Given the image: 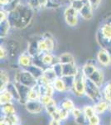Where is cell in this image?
I'll return each mask as SVG.
<instances>
[{
  "label": "cell",
  "mask_w": 111,
  "mask_h": 125,
  "mask_svg": "<svg viewBox=\"0 0 111 125\" xmlns=\"http://www.w3.org/2000/svg\"><path fill=\"white\" fill-rule=\"evenodd\" d=\"M34 11L27 3H21L13 11L9 13V21L12 28L23 29L28 27L33 18Z\"/></svg>",
  "instance_id": "obj_1"
},
{
  "label": "cell",
  "mask_w": 111,
  "mask_h": 125,
  "mask_svg": "<svg viewBox=\"0 0 111 125\" xmlns=\"http://www.w3.org/2000/svg\"><path fill=\"white\" fill-rule=\"evenodd\" d=\"M96 39L100 48L111 52V17L104 20L100 26L96 34Z\"/></svg>",
  "instance_id": "obj_2"
},
{
  "label": "cell",
  "mask_w": 111,
  "mask_h": 125,
  "mask_svg": "<svg viewBox=\"0 0 111 125\" xmlns=\"http://www.w3.org/2000/svg\"><path fill=\"white\" fill-rule=\"evenodd\" d=\"M85 96L90 101L95 104L103 99L101 88L96 85L90 78H85Z\"/></svg>",
  "instance_id": "obj_3"
},
{
  "label": "cell",
  "mask_w": 111,
  "mask_h": 125,
  "mask_svg": "<svg viewBox=\"0 0 111 125\" xmlns=\"http://www.w3.org/2000/svg\"><path fill=\"white\" fill-rule=\"evenodd\" d=\"M85 75L81 71V68L79 69L78 73L75 76V81L72 86L71 91L76 97H83L85 95Z\"/></svg>",
  "instance_id": "obj_4"
},
{
  "label": "cell",
  "mask_w": 111,
  "mask_h": 125,
  "mask_svg": "<svg viewBox=\"0 0 111 125\" xmlns=\"http://www.w3.org/2000/svg\"><path fill=\"white\" fill-rule=\"evenodd\" d=\"M64 20L69 27H76L79 23V12L71 6L66 7L63 13Z\"/></svg>",
  "instance_id": "obj_5"
},
{
  "label": "cell",
  "mask_w": 111,
  "mask_h": 125,
  "mask_svg": "<svg viewBox=\"0 0 111 125\" xmlns=\"http://www.w3.org/2000/svg\"><path fill=\"white\" fill-rule=\"evenodd\" d=\"M18 83L28 88H34L37 84V79L30 72L26 69L19 70V81Z\"/></svg>",
  "instance_id": "obj_6"
},
{
  "label": "cell",
  "mask_w": 111,
  "mask_h": 125,
  "mask_svg": "<svg viewBox=\"0 0 111 125\" xmlns=\"http://www.w3.org/2000/svg\"><path fill=\"white\" fill-rule=\"evenodd\" d=\"M96 61L100 66L108 68L111 66V52L105 48H100L96 54Z\"/></svg>",
  "instance_id": "obj_7"
},
{
  "label": "cell",
  "mask_w": 111,
  "mask_h": 125,
  "mask_svg": "<svg viewBox=\"0 0 111 125\" xmlns=\"http://www.w3.org/2000/svg\"><path fill=\"white\" fill-rule=\"evenodd\" d=\"M24 107L31 114H39L45 110V107L40 100H28Z\"/></svg>",
  "instance_id": "obj_8"
},
{
  "label": "cell",
  "mask_w": 111,
  "mask_h": 125,
  "mask_svg": "<svg viewBox=\"0 0 111 125\" xmlns=\"http://www.w3.org/2000/svg\"><path fill=\"white\" fill-rule=\"evenodd\" d=\"M17 64L22 69H25L33 64V57L30 55L27 51L23 52L17 58Z\"/></svg>",
  "instance_id": "obj_9"
},
{
  "label": "cell",
  "mask_w": 111,
  "mask_h": 125,
  "mask_svg": "<svg viewBox=\"0 0 111 125\" xmlns=\"http://www.w3.org/2000/svg\"><path fill=\"white\" fill-rule=\"evenodd\" d=\"M40 59L44 65V67H51L55 62H58V58H56L52 52H46V53H42L39 54Z\"/></svg>",
  "instance_id": "obj_10"
},
{
  "label": "cell",
  "mask_w": 111,
  "mask_h": 125,
  "mask_svg": "<svg viewBox=\"0 0 111 125\" xmlns=\"http://www.w3.org/2000/svg\"><path fill=\"white\" fill-rule=\"evenodd\" d=\"M88 78H90L92 82H94V83L97 86H99L100 88H102L104 86V71L101 68H98L90 77H88Z\"/></svg>",
  "instance_id": "obj_11"
},
{
  "label": "cell",
  "mask_w": 111,
  "mask_h": 125,
  "mask_svg": "<svg viewBox=\"0 0 111 125\" xmlns=\"http://www.w3.org/2000/svg\"><path fill=\"white\" fill-rule=\"evenodd\" d=\"M14 83V82H13ZM16 86L17 88L19 93V96H20V100L19 103L23 105H25V104L28 101V93H29L30 88L28 87L23 85L20 83H15Z\"/></svg>",
  "instance_id": "obj_12"
},
{
  "label": "cell",
  "mask_w": 111,
  "mask_h": 125,
  "mask_svg": "<svg viewBox=\"0 0 111 125\" xmlns=\"http://www.w3.org/2000/svg\"><path fill=\"white\" fill-rule=\"evenodd\" d=\"M94 9L91 7V5L90 3H87L85 4V6L82 8V9L79 12V14H80V17L81 19H83L84 20H86V21H90L93 19L94 17Z\"/></svg>",
  "instance_id": "obj_13"
},
{
  "label": "cell",
  "mask_w": 111,
  "mask_h": 125,
  "mask_svg": "<svg viewBox=\"0 0 111 125\" xmlns=\"http://www.w3.org/2000/svg\"><path fill=\"white\" fill-rule=\"evenodd\" d=\"M94 108L95 110L96 114L98 115H101V114H104V113H106L107 111L109 110V108H110V103L107 102L106 100H104L103 98L102 100L99 101L98 103H95L94 104Z\"/></svg>",
  "instance_id": "obj_14"
},
{
  "label": "cell",
  "mask_w": 111,
  "mask_h": 125,
  "mask_svg": "<svg viewBox=\"0 0 111 125\" xmlns=\"http://www.w3.org/2000/svg\"><path fill=\"white\" fill-rule=\"evenodd\" d=\"M97 68L98 67H97V65H96L95 62H93L90 61H87L81 67V71L85 75V77L88 78V77H90Z\"/></svg>",
  "instance_id": "obj_15"
},
{
  "label": "cell",
  "mask_w": 111,
  "mask_h": 125,
  "mask_svg": "<svg viewBox=\"0 0 111 125\" xmlns=\"http://www.w3.org/2000/svg\"><path fill=\"white\" fill-rule=\"evenodd\" d=\"M80 68H78L75 63L63 64V76H76Z\"/></svg>",
  "instance_id": "obj_16"
},
{
  "label": "cell",
  "mask_w": 111,
  "mask_h": 125,
  "mask_svg": "<svg viewBox=\"0 0 111 125\" xmlns=\"http://www.w3.org/2000/svg\"><path fill=\"white\" fill-rule=\"evenodd\" d=\"M11 29L12 26L9 19L4 20V21H0V36H1V39L7 38Z\"/></svg>",
  "instance_id": "obj_17"
},
{
  "label": "cell",
  "mask_w": 111,
  "mask_h": 125,
  "mask_svg": "<svg viewBox=\"0 0 111 125\" xmlns=\"http://www.w3.org/2000/svg\"><path fill=\"white\" fill-rule=\"evenodd\" d=\"M52 85L54 87V89L57 93H66L67 89H66V84L64 83L62 78H56L53 82H52Z\"/></svg>",
  "instance_id": "obj_18"
},
{
  "label": "cell",
  "mask_w": 111,
  "mask_h": 125,
  "mask_svg": "<svg viewBox=\"0 0 111 125\" xmlns=\"http://www.w3.org/2000/svg\"><path fill=\"white\" fill-rule=\"evenodd\" d=\"M25 69L31 73L34 77L37 79L38 78H40L41 76L43 75V72H44V69H45V68L39 67V66H37L33 63V64H32L31 66H29V67H27V68H25Z\"/></svg>",
  "instance_id": "obj_19"
},
{
  "label": "cell",
  "mask_w": 111,
  "mask_h": 125,
  "mask_svg": "<svg viewBox=\"0 0 111 125\" xmlns=\"http://www.w3.org/2000/svg\"><path fill=\"white\" fill-rule=\"evenodd\" d=\"M0 80H1V88H0V91H3L6 89L7 85L11 83V79H10V76L6 70L2 69L1 73H0Z\"/></svg>",
  "instance_id": "obj_20"
},
{
  "label": "cell",
  "mask_w": 111,
  "mask_h": 125,
  "mask_svg": "<svg viewBox=\"0 0 111 125\" xmlns=\"http://www.w3.org/2000/svg\"><path fill=\"white\" fill-rule=\"evenodd\" d=\"M58 62H60L62 64L66 63H75L76 60L75 57L70 53H63L58 57Z\"/></svg>",
  "instance_id": "obj_21"
},
{
  "label": "cell",
  "mask_w": 111,
  "mask_h": 125,
  "mask_svg": "<svg viewBox=\"0 0 111 125\" xmlns=\"http://www.w3.org/2000/svg\"><path fill=\"white\" fill-rule=\"evenodd\" d=\"M1 107H2V113L3 114V116H10L16 114V108L13 103L3 104V105H1Z\"/></svg>",
  "instance_id": "obj_22"
},
{
  "label": "cell",
  "mask_w": 111,
  "mask_h": 125,
  "mask_svg": "<svg viewBox=\"0 0 111 125\" xmlns=\"http://www.w3.org/2000/svg\"><path fill=\"white\" fill-rule=\"evenodd\" d=\"M6 89H7L9 92H10V94L13 95L14 100L19 102V100H20L19 93H18V90H17V86H16L15 83H13V82L9 83L7 85Z\"/></svg>",
  "instance_id": "obj_23"
},
{
  "label": "cell",
  "mask_w": 111,
  "mask_h": 125,
  "mask_svg": "<svg viewBox=\"0 0 111 125\" xmlns=\"http://www.w3.org/2000/svg\"><path fill=\"white\" fill-rule=\"evenodd\" d=\"M103 98L107 102L111 103V81L107 82L102 88Z\"/></svg>",
  "instance_id": "obj_24"
},
{
  "label": "cell",
  "mask_w": 111,
  "mask_h": 125,
  "mask_svg": "<svg viewBox=\"0 0 111 125\" xmlns=\"http://www.w3.org/2000/svg\"><path fill=\"white\" fill-rule=\"evenodd\" d=\"M13 100H14L13 95L10 94V92L8 91L7 89L1 91V95H0V104L3 105L9 103H13Z\"/></svg>",
  "instance_id": "obj_25"
},
{
  "label": "cell",
  "mask_w": 111,
  "mask_h": 125,
  "mask_svg": "<svg viewBox=\"0 0 111 125\" xmlns=\"http://www.w3.org/2000/svg\"><path fill=\"white\" fill-rule=\"evenodd\" d=\"M41 97V93L37 84L34 88H30L28 93V100H40Z\"/></svg>",
  "instance_id": "obj_26"
},
{
  "label": "cell",
  "mask_w": 111,
  "mask_h": 125,
  "mask_svg": "<svg viewBox=\"0 0 111 125\" xmlns=\"http://www.w3.org/2000/svg\"><path fill=\"white\" fill-rule=\"evenodd\" d=\"M60 108H64V109L69 111L70 113H71V111L74 109V108L76 106H75V104L74 102L72 101L70 98H65V99H63L61 102H60Z\"/></svg>",
  "instance_id": "obj_27"
},
{
  "label": "cell",
  "mask_w": 111,
  "mask_h": 125,
  "mask_svg": "<svg viewBox=\"0 0 111 125\" xmlns=\"http://www.w3.org/2000/svg\"><path fill=\"white\" fill-rule=\"evenodd\" d=\"M43 75L45 76V77L47 78V79L49 80L51 83H52L56 78H57V76H56V73H55V71H54L53 68H52V67L46 68L45 69H44Z\"/></svg>",
  "instance_id": "obj_28"
},
{
  "label": "cell",
  "mask_w": 111,
  "mask_h": 125,
  "mask_svg": "<svg viewBox=\"0 0 111 125\" xmlns=\"http://www.w3.org/2000/svg\"><path fill=\"white\" fill-rule=\"evenodd\" d=\"M86 3H87V0H71L70 1L69 5L77 10L78 12H80Z\"/></svg>",
  "instance_id": "obj_29"
},
{
  "label": "cell",
  "mask_w": 111,
  "mask_h": 125,
  "mask_svg": "<svg viewBox=\"0 0 111 125\" xmlns=\"http://www.w3.org/2000/svg\"><path fill=\"white\" fill-rule=\"evenodd\" d=\"M6 47L8 48V51H9V56H15L16 53H17V48H18V45L16 42L14 41H10L8 42L7 44H5Z\"/></svg>",
  "instance_id": "obj_30"
},
{
  "label": "cell",
  "mask_w": 111,
  "mask_h": 125,
  "mask_svg": "<svg viewBox=\"0 0 111 125\" xmlns=\"http://www.w3.org/2000/svg\"><path fill=\"white\" fill-rule=\"evenodd\" d=\"M61 78L66 84L67 92L70 91L72 88V86H73L74 81H75V76H62Z\"/></svg>",
  "instance_id": "obj_31"
},
{
  "label": "cell",
  "mask_w": 111,
  "mask_h": 125,
  "mask_svg": "<svg viewBox=\"0 0 111 125\" xmlns=\"http://www.w3.org/2000/svg\"><path fill=\"white\" fill-rule=\"evenodd\" d=\"M58 108H59V107L57 106L56 101L55 99H53L49 104H47L46 106H45V110H46V112L48 114V115L51 116V114H53V113L55 112V111Z\"/></svg>",
  "instance_id": "obj_32"
},
{
  "label": "cell",
  "mask_w": 111,
  "mask_h": 125,
  "mask_svg": "<svg viewBox=\"0 0 111 125\" xmlns=\"http://www.w3.org/2000/svg\"><path fill=\"white\" fill-rule=\"evenodd\" d=\"M51 67L55 71L57 78H61L63 76V64L60 63V62H56Z\"/></svg>",
  "instance_id": "obj_33"
},
{
  "label": "cell",
  "mask_w": 111,
  "mask_h": 125,
  "mask_svg": "<svg viewBox=\"0 0 111 125\" xmlns=\"http://www.w3.org/2000/svg\"><path fill=\"white\" fill-rule=\"evenodd\" d=\"M82 109H83L84 114L85 115V117L88 119L90 118H91L92 116H94V114H96L95 110H94V106L85 105V106H84V108H82Z\"/></svg>",
  "instance_id": "obj_34"
},
{
  "label": "cell",
  "mask_w": 111,
  "mask_h": 125,
  "mask_svg": "<svg viewBox=\"0 0 111 125\" xmlns=\"http://www.w3.org/2000/svg\"><path fill=\"white\" fill-rule=\"evenodd\" d=\"M3 118L11 125H20V119L16 114L10 116H3Z\"/></svg>",
  "instance_id": "obj_35"
},
{
  "label": "cell",
  "mask_w": 111,
  "mask_h": 125,
  "mask_svg": "<svg viewBox=\"0 0 111 125\" xmlns=\"http://www.w3.org/2000/svg\"><path fill=\"white\" fill-rule=\"evenodd\" d=\"M27 3V4L29 6L34 12L39 11V10L42 9L38 0H27V3Z\"/></svg>",
  "instance_id": "obj_36"
},
{
  "label": "cell",
  "mask_w": 111,
  "mask_h": 125,
  "mask_svg": "<svg viewBox=\"0 0 111 125\" xmlns=\"http://www.w3.org/2000/svg\"><path fill=\"white\" fill-rule=\"evenodd\" d=\"M9 57V54L6 45L4 43L1 44V47H0V58H1V60H6Z\"/></svg>",
  "instance_id": "obj_37"
},
{
  "label": "cell",
  "mask_w": 111,
  "mask_h": 125,
  "mask_svg": "<svg viewBox=\"0 0 111 125\" xmlns=\"http://www.w3.org/2000/svg\"><path fill=\"white\" fill-rule=\"evenodd\" d=\"M59 108H60V121H66L69 118L70 113L69 111L60 108V107H59Z\"/></svg>",
  "instance_id": "obj_38"
},
{
  "label": "cell",
  "mask_w": 111,
  "mask_h": 125,
  "mask_svg": "<svg viewBox=\"0 0 111 125\" xmlns=\"http://www.w3.org/2000/svg\"><path fill=\"white\" fill-rule=\"evenodd\" d=\"M89 125H100V118L98 114H94L91 118L88 119Z\"/></svg>",
  "instance_id": "obj_39"
},
{
  "label": "cell",
  "mask_w": 111,
  "mask_h": 125,
  "mask_svg": "<svg viewBox=\"0 0 111 125\" xmlns=\"http://www.w3.org/2000/svg\"><path fill=\"white\" fill-rule=\"evenodd\" d=\"M74 120H75V122H76V124H78V125H85V123L88 121V118H86L85 115L84 113H83V114H81L80 116H79L78 118H74Z\"/></svg>",
  "instance_id": "obj_40"
},
{
  "label": "cell",
  "mask_w": 111,
  "mask_h": 125,
  "mask_svg": "<svg viewBox=\"0 0 111 125\" xmlns=\"http://www.w3.org/2000/svg\"><path fill=\"white\" fill-rule=\"evenodd\" d=\"M53 99H54L53 97H50L48 95H42L41 97V98H40V101L42 103V104L45 107L47 105V104H49Z\"/></svg>",
  "instance_id": "obj_41"
},
{
  "label": "cell",
  "mask_w": 111,
  "mask_h": 125,
  "mask_svg": "<svg viewBox=\"0 0 111 125\" xmlns=\"http://www.w3.org/2000/svg\"><path fill=\"white\" fill-rule=\"evenodd\" d=\"M70 114L73 116L74 118H78L79 116L83 114V109H82V108H77V107H75L74 109L71 111V113H70Z\"/></svg>",
  "instance_id": "obj_42"
},
{
  "label": "cell",
  "mask_w": 111,
  "mask_h": 125,
  "mask_svg": "<svg viewBox=\"0 0 111 125\" xmlns=\"http://www.w3.org/2000/svg\"><path fill=\"white\" fill-rule=\"evenodd\" d=\"M87 1L94 10L97 9L100 7V4L101 3V0H87Z\"/></svg>",
  "instance_id": "obj_43"
},
{
  "label": "cell",
  "mask_w": 111,
  "mask_h": 125,
  "mask_svg": "<svg viewBox=\"0 0 111 125\" xmlns=\"http://www.w3.org/2000/svg\"><path fill=\"white\" fill-rule=\"evenodd\" d=\"M8 19H9V13L2 9L1 11H0V21H4Z\"/></svg>",
  "instance_id": "obj_44"
},
{
  "label": "cell",
  "mask_w": 111,
  "mask_h": 125,
  "mask_svg": "<svg viewBox=\"0 0 111 125\" xmlns=\"http://www.w3.org/2000/svg\"><path fill=\"white\" fill-rule=\"evenodd\" d=\"M40 3V6H41L42 9H47L48 3H49V0H38Z\"/></svg>",
  "instance_id": "obj_45"
},
{
  "label": "cell",
  "mask_w": 111,
  "mask_h": 125,
  "mask_svg": "<svg viewBox=\"0 0 111 125\" xmlns=\"http://www.w3.org/2000/svg\"><path fill=\"white\" fill-rule=\"evenodd\" d=\"M14 0H0V3H1V6L2 8L3 7H5V6L9 5V3H13Z\"/></svg>",
  "instance_id": "obj_46"
},
{
  "label": "cell",
  "mask_w": 111,
  "mask_h": 125,
  "mask_svg": "<svg viewBox=\"0 0 111 125\" xmlns=\"http://www.w3.org/2000/svg\"><path fill=\"white\" fill-rule=\"evenodd\" d=\"M49 125H61V121L51 118L49 122Z\"/></svg>",
  "instance_id": "obj_47"
},
{
  "label": "cell",
  "mask_w": 111,
  "mask_h": 125,
  "mask_svg": "<svg viewBox=\"0 0 111 125\" xmlns=\"http://www.w3.org/2000/svg\"><path fill=\"white\" fill-rule=\"evenodd\" d=\"M0 125H11V124H10L4 118H3L1 119V122H0Z\"/></svg>",
  "instance_id": "obj_48"
},
{
  "label": "cell",
  "mask_w": 111,
  "mask_h": 125,
  "mask_svg": "<svg viewBox=\"0 0 111 125\" xmlns=\"http://www.w3.org/2000/svg\"><path fill=\"white\" fill-rule=\"evenodd\" d=\"M54 1L58 2V3H61L62 1H65V0H54ZM68 1H69V0H68Z\"/></svg>",
  "instance_id": "obj_49"
},
{
  "label": "cell",
  "mask_w": 111,
  "mask_h": 125,
  "mask_svg": "<svg viewBox=\"0 0 111 125\" xmlns=\"http://www.w3.org/2000/svg\"><path fill=\"white\" fill-rule=\"evenodd\" d=\"M109 111L111 113V103H110V108H109Z\"/></svg>",
  "instance_id": "obj_50"
},
{
  "label": "cell",
  "mask_w": 111,
  "mask_h": 125,
  "mask_svg": "<svg viewBox=\"0 0 111 125\" xmlns=\"http://www.w3.org/2000/svg\"><path fill=\"white\" fill-rule=\"evenodd\" d=\"M110 125H111V121H110Z\"/></svg>",
  "instance_id": "obj_51"
},
{
  "label": "cell",
  "mask_w": 111,
  "mask_h": 125,
  "mask_svg": "<svg viewBox=\"0 0 111 125\" xmlns=\"http://www.w3.org/2000/svg\"><path fill=\"white\" fill-rule=\"evenodd\" d=\"M88 125H89V124H88Z\"/></svg>",
  "instance_id": "obj_52"
}]
</instances>
